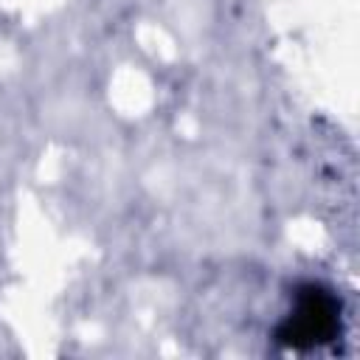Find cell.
Returning a JSON list of instances; mask_svg holds the SVG:
<instances>
[{"instance_id":"1","label":"cell","mask_w":360,"mask_h":360,"mask_svg":"<svg viewBox=\"0 0 360 360\" xmlns=\"http://www.w3.org/2000/svg\"><path fill=\"white\" fill-rule=\"evenodd\" d=\"M335 332V304L329 295L309 290V295L301 301L295 321H290V335L284 338L290 346H318L329 340Z\"/></svg>"}]
</instances>
